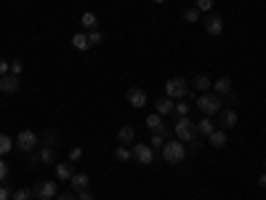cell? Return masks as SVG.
I'll use <instances>...</instances> for the list:
<instances>
[{"label":"cell","mask_w":266,"mask_h":200,"mask_svg":"<svg viewBox=\"0 0 266 200\" xmlns=\"http://www.w3.org/2000/svg\"><path fill=\"white\" fill-rule=\"evenodd\" d=\"M184 158H186L184 141H178V139H168V141H165V147H162V160H165V163L176 166V163H181Z\"/></svg>","instance_id":"obj_1"},{"label":"cell","mask_w":266,"mask_h":200,"mask_svg":"<svg viewBox=\"0 0 266 200\" xmlns=\"http://www.w3.org/2000/svg\"><path fill=\"white\" fill-rule=\"evenodd\" d=\"M195 104H197V110L203 112V115H215V112L221 110V96L218 94H200L197 99H195Z\"/></svg>","instance_id":"obj_2"},{"label":"cell","mask_w":266,"mask_h":200,"mask_svg":"<svg viewBox=\"0 0 266 200\" xmlns=\"http://www.w3.org/2000/svg\"><path fill=\"white\" fill-rule=\"evenodd\" d=\"M173 133H176V139H178V141H184V144H189V141H195V139H197L195 123L189 120V115L178 118V123H176V128H173Z\"/></svg>","instance_id":"obj_3"},{"label":"cell","mask_w":266,"mask_h":200,"mask_svg":"<svg viewBox=\"0 0 266 200\" xmlns=\"http://www.w3.org/2000/svg\"><path fill=\"white\" fill-rule=\"evenodd\" d=\"M189 94V83L184 80V77H170L168 83H165V96L170 99H181Z\"/></svg>","instance_id":"obj_4"},{"label":"cell","mask_w":266,"mask_h":200,"mask_svg":"<svg viewBox=\"0 0 266 200\" xmlns=\"http://www.w3.org/2000/svg\"><path fill=\"white\" fill-rule=\"evenodd\" d=\"M56 192H59V187H56V182H38V184L32 187V198L51 200V198H56Z\"/></svg>","instance_id":"obj_5"},{"label":"cell","mask_w":266,"mask_h":200,"mask_svg":"<svg viewBox=\"0 0 266 200\" xmlns=\"http://www.w3.org/2000/svg\"><path fill=\"white\" fill-rule=\"evenodd\" d=\"M13 144H16L21 152H32V149L38 147V133H35V131H21Z\"/></svg>","instance_id":"obj_6"},{"label":"cell","mask_w":266,"mask_h":200,"mask_svg":"<svg viewBox=\"0 0 266 200\" xmlns=\"http://www.w3.org/2000/svg\"><path fill=\"white\" fill-rule=\"evenodd\" d=\"M133 158L141 163V166H152L155 160V149L149 144H133Z\"/></svg>","instance_id":"obj_7"},{"label":"cell","mask_w":266,"mask_h":200,"mask_svg":"<svg viewBox=\"0 0 266 200\" xmlns=\"http://www.w3.org/2000/svg\"><path fill=\"white\" fill-rule=\"evenodd\" d=\"M205 32L213 35V38H218V35L224 32V21H221L218 13H211V16H205Z\"/></svg>","instance_id":"obj_8"},{"label":"cell","mask_w":266,"mask_h":200,"mask_svg":"<svg viewBox=\"0 0 266 200\" xmlns=\"http://www.w3.org/2000/svg\"><path fill=\"white\" fill-rule=\"evenodd\" d=\"M195 131H197V136H211V133L215 131V123L205 115V118H200L195 123Z\"/></svg>","instance_id":"obj_9"},{"label":"cell","mask_w":266,"mask_h":200,"mask_svg":"<svg viewBox=\"0 0 266 200\" xmlns=\"http://www.w3.org/2000/svg\"><path fill=\"white\" fill-rule=\"evenodd\" d=\"M218 126H221V131H229V128H234L237 126V112L234 110H224L218 115Z\"/></svg>","instance_id":"obj_10"},{"label":"cell","mask_w":266,"mask_h":200,"mask_svg":"<svg viewBox=\"0 0 266 200\" xmlns=\"http://www.w3.org/2000/svg\"><path fill=\"white\" fill-rule=\"evenodd\" d=\"M173 110H176V104H173V99H170V96H162V99H157V102H155V112H157V115H170Z\"/></svg>","instance_id":"obj_11"},{"label":"cell","mask_w":266,"mask_h":200,"mask_svg":"<svg viewBox=\"0 0 266 200\" xmlns=\"http://www.w3.org/2000/svg\"><path fill=\"white\" fill-rule=\"evenodd\" d=\"M128 102H131V107H144L147 104V91L144 88H128Z\"/></svg>","instance_id":"obj_12"},{"label":"cell","mask_w":266,"mask_h":200,"mask_svg":"<svg viewBox=\"0 0 266 200\" xmlns=\"http://www.w3.org/2000/svg\"><path fill=\"white\" fill-rule=\"evenodd\" d=\"M88 184H91L88 174H72V179H69V187L75 190V192H83V190H88Z\"/></svg>","instance_id":"obj_13"},{"label":"cell","mask_w":266,"mask_h":200,"mask_svg":"<svg viewBox=\"0 0 266 200\" xmlns=\"http://www.w3.org/2000/svg\"><path fill=\"white\" fill-rule=\"evenodd\" d=\"M213 88H215V94L218 96H226V94H232V77H218V80H213Z\"/></svg>","instance_id":"obj_14"},{"label":"cell","mask_w":266,"mask_h":200,"mask_svg":"<svg viewBox=\"0 0 266 200\" xmlns=\"http://www.w3.org/2000/svg\"><path fill=\"white\" fill-rule=\"evenodd\" d=\"M0 83H3L5 94H16V91H19V75H3V77H0Z\"/></svg>","instance_id":"obj_15"},{"label":"cell","mask_w":266,"mask_h":200,"mask_svg":"<svg viewBox=\"0 0 266 200\" xmlns=\"http://www.w3.org/2000/svg\"><path fill=\"white\" fill-rule=\"evenodd\" d=\"M117 141L120 144H133L136 141V131H133V126H123L117 131Z\"/></svg>","instance_id":"obj_16"},{"label":"cell","mask_w":266,"mask_h":200,"mask_svg":"<svg viewBox=\"0 0 266 200\" xmlns=\"http://www.w3.org/2000/svg\"><path fill=\"white\" fill-rule=\"evenodd\" d=\"M208 141H211V144H213L215 149H221V147H226V133L221 131V128H215L211 136H208Z\"/></svg>","instance_id":"obj_17"},{"label":"cell","mask_w":266,"mask_h":200,"mask_svg":"<svg viewBox=\"0 0 266 200\" xmlns=\"http://www.w3.org/2000/svg\"><path fill=\"white\" fill-rule=\"evenodd\" d=\"M72 174H75V168H72L69 163H59V166H56V176H59L61 182H69Z\"/></svg>","instance_id":"obj_18"},{"label":"cell","mask_w":266,"mask_h":200,"mask_svg":"<svg viewBox=\"0 0 266 200\" xmlns=\"http://www.w3.org/2000/svg\"><path fill=\"white\" fill-rule=\"evenodd\" d=\"M72 46H75L77 51H85V48H91V43H88V35H85V32H77V35H72Z\"/></svg>","instance_id":"obj_19"},{"label":"cell","mask_w":266,"mask_h":200,"mask_svg":"<svg viewBox=\"0 0 266 200\" xmlns=\"http://www.w3.org/2000/svg\"><path fill=\"white\" fill-rule=\"evenodd\" d=\"M131 158H133V152H131L125 144H120L117 149H114V160H117V163H128Z\"/></svg>","instance_id":"obj_20"},{"label":"cell","mask_w":266,"mask_h":200,"mask_svg":"<svg viewBox=\"0 0 266 200\" xmlns=\"http://www.w3.org/2000/svg\"><path fill=\"white\" fill-rule=\"evenodd\" d=\"M192 83H195V88H197V91H208V88H211V85H213V80H211V77H208V75H197V77H195V80H192Z\"/></svg>","instance_id":"obj_21"},{"label":"cell","mask_w":266,"mask_h":200,"mask_svg":"<svg viewBox=\"0 0 266 200\" xmlns=\"http://www.w3.org/2000/svg\"><path fill=\"white\" fill-rule=\"evenodd\" d=\"M38 160H40V163H53V160H56L53 147H43L40 152H38Z\"/></svg>","instance_id":"obj_22"},{"label":"cell","mask_w":266,"mask_h":200,"mask_svg":"<svg viewBox=\"0 0 266 200\" xmlns=\"http://www.w3.org/2000/svg\"><path fill=\"white\" fill-rule=\"evenodd\" d=\"M147 126H149V131H152V133H155V131H157V128H160V126H162V115H157V112H152V115H149V118H147Z\"/></svg>","instance_id":"obj_23"},{"label":"cell","mask_w":266,"mask_h":200,"mask_svg":"<svg viewBox=\"0 0 266 200\" xmlns=\"http://www.w3.org/2000/svg\"><path fill=\"white\" fill-rule=\"evenodd\" d=\"M80 21H83L85 30H96V13H91V11H88V13H83V19H80Z\"/></svg>","instance_id":"obj_24"},{"label":"cell","mask_w":266,"mask_h":200,"mask_svg":"<svg viewBox=\"0 0 266 200\" xmlns=\"http://www.w3.org/2000/svg\"><path fill=\"white\" fill-rule=\"evenodd\" d=\"M11 147H13V141L5 136V133H0V155H8Z\"/></svg>","instance_id":"obj_25"},{"label":"cell","mask_w":266,"mask_h":200,"mask_svg":"<svg viewBox=\"0 0 266 200\" xmlns=\"http://www.w3.org/2000/svg\"><path fill=\"white\" fill-rule=\"evenodd\" d=\"M197 19H200V11H197V8H186V11H184V21H189V24H195Z\"/></svg>","instance_id":"obj_26"},{"label":"cell","mask_w":266,"mask_h":200,"mask_svg":"<svg viewBox=\"0 0 266 200\" xmlns=\"http://www.w3.org/2000/svg\"><path fill=\"white\" fill-rule=\"evenodd\" d=\"M56 139H59V133H56V131H46V133H43V144H46V147L56 144Z\"/></svg>","instance_id":"obj_27"},{"label":"cell","mask_w":266,"mask_h":200,"mask_svg":"<svg viewBox=\"0 0 266 200\" xmlns=\"http://www.w3.org/2000/svg\"><path fill=\"white\" fill-rule=\"evenodd\" d=\"M11 200H32V190H16L11 195Z\"/></svg>","instance_id":"obj_28"},{"label":"cell","mask_w":266,"mask_h":200,"mask_svg":"<svg viewBox=\"0 0 266 200\" xmlns=\"http://www.w3.org/2000/svg\"><path fill=\"white\" fill-rule=\"evenodd\" d=\"M165 141H168L165 136H160V133H155L152 141H149V147H152V149H162V147H165Z\"/></svg>","instance_id":"obj_29"},{"label":"cell","mask_w":266,"mask_h":200,"mask_svg":"<svg viewBox=\"0 0 266 200\" xmlns=\"http://www.w3.org/2000/svg\"><path fill=\"white\" fill-rule=\"evenodd\" d=\"M102 40H104V35L99 32V30H91V32H88V43H91V46H99Z\"/></svg>","instance_id":"obj_30"},{"label":"cell","mask_w":266,"mask_h":200,"mask_svg":"<svg viewBox=\"0 0 266 200\" xmlns=\"http://www.w3.org/2000/svg\"><path fill=\"white\" fill-rule=\"evenodd\" d=\"M213 8V0H197V11H211Z\"/></svg>","instance_id":"obj_31"},{"label":"cell","mask_w":266,"mask_h":200,"mask_svg":"<svg viewBox=\"0 0 266 200\" xmlns=\"http://www.w3.org/2000/svg\"><path fill=\"white\" fill-rule=\"evenodd\" d=\"M176 112H178L181 118H184V115H189V104H186V102H178V104H176Z\"/></svg>","instance_id":"obj_32"},{"label":"cell","mask_w":266,"mask_h":200,"mask_svg":"<svg viewBox=\"0 0 266 200\" xmlns=\"http://www.w3.org/2000/svg\"><path fill=\"white\" fill-rule=\"evenodd\" d=\"M21 69H24L21 62H11V75H21Z\"/></svg>","instance_id":"obj_33"},{"label":"cell","mask_w":266,"mask_h":200,"mask_svg":"<svg viewBox=\"0 0 266 200\" xmlns=\"http://www.w3.org/2000/svg\"><path fill=\"white\" fill-rule=\"evenodd\" d=\"M83 158V149L80 147H72V152H69V160H80Z\"/></svg>","instance_id":"obj_34"},{"label":"cell","mask_w":266,"mask_h":200,"mask_svg":"<svg viewBox=\"0 0 266 200\" xmlns=\"http://www.w3.org/2000/svg\"><path fill=\"white\" fill-rule=\"evenodd\" d=\"M8 69H11V62L8 59H0V75H8Z\"/></svg>","instance_id":"obj_35"},{"label":"cell","mask_w":266,"mask_h":200,"mask_svg":"<svg viewBox=\"0 0 266 200\" xmlns=\"http://www.w3.org/2000/svg\"><path fill=\"white\" fill-rule=\"evenodd\" d=\"M8 176V166H5V160H0V182Z\"/></svg>","instance_id":"obj_36"},{"label":"cell","mask_w":266,"mask_h":200,"mask_svg":"<svg viewBox=\"0 0 266 200\" xmlns=\"http://www.w3.org/2000/svg\"><path fill=\"white\" fill-rule=\"evenodd\" d=\"M237 102H240V99H237V94H234V91H232V94H226V104H229V107H234Z\"/></svg>","instance_id":"obj_37"},{"label":"cell","mask_w":266,"mask_h":200,"mask_svg":"<svg viewBox=\"0 0 266 200\" xmlns=\"http://www.w3.org/2000/svg\"><path fill=\"white\" fill-rule=\"evenodd\" d=\"M77 200H93V192H91V190H83V192H80V198H77Z\"/></svg>","instance_id":"obj_38"},{"label":"cell","mask_w":266,"mask_h":200,"mask_svg":"<svg viewBox=\"0 0 266 200\" xmlns=\"http://www.w3.org/2000/svg\"><path fill=\"white\" fill-rule=\"evenodd\" d=\"M0 200H11V192H8V187H0Z\"/></svg>","instance_id":"obj_39"},{"label":"cell","mask_w":266,"mask_h":200,"mask_svg":"<svg viewBox=\"0 0 266 200\" xmlns=\"http://www.w3.org/2000/svg\"><path fill=\"white\" fill-rule=\"evenodd\" d=\"M258 184H261V187H266V171H264L261 176H258Z\"/></svg>","instance_id":"obj_40"},{"label":"cell","mask_w":266,"mask_h":200,"mask_svg":"<svg viewBox=\"0 0 266 200\" xmlns=\"http://www.w3.org/2000/svg\"><path fill=\"white\" fill-rule=\"evenodd\" d=\"M59 200H75V198H69V195H59Z\"/></svg>","instance_id":"obj_41"},{"label":"cell","mask_w":266,"mask_h":200,"mask_svg":"<svg viewBox=\"0 0 266 200\" xmlns=\"http://www.w3.org/2000/svg\"><path fill=\"white\" fill-rule=\"evenodd\" d=\"M152 3H165V0H152Z\"/></svg>","instance_id":"obj_42"},{"label":"cell","mask_w":266,"mask_h":200,"mask_svg":"<svg viewBox=\"0 0 266 200\" xmlns=\"http://www.w3.org/2000/svg\"><path fill=\"white\" fill-rule=\"evenodd\" d=\"M0 91H3V83H0Z\"/></svg>","instance_id":"obj_43"},{"label":"cell","mask_w":266,"mask_h":200,"mask_svg":"<svg viewBox=\"0 0 266 200\" xmlns=\"http://www.w3.org/2000/svg\"><path fill=\"white\" fill-rule=\"evenodd\" d=\"M264 166H266V163H264Z\"/></svg>","instance_id":"obj_44"}]
</instances>
